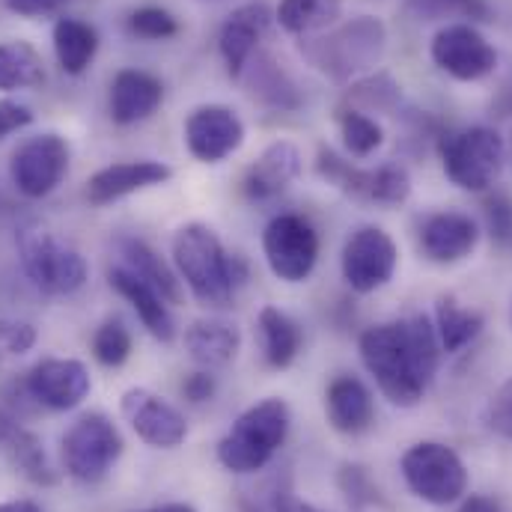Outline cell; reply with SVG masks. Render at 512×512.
<instances>
[{
    "instance_id": "7c38bea8",
    "label": "cell",
    "mask_w": 512,
    "mask_h": 512,
    "mask_svg": "<svg viewBox=\"0 0 512 512\" xmlns=\"http://www.w3.org/2000/svg\"><path fill=\"white\" fill-rule=\"evenodd\" d=\"M66 173H69V143L54 131L24 140L9 161V176L15 188L30 200L48 197L66 179Z\"/></svg>"
},
{
    "instance_id": "816d5d0a",
    "label": "cell",
    "mask_w": 512,
    "mask_h": 512,
    "mask_svg": "<svg viewBox=\"0 0 512 512\" xmlns=\"http://www.w3.org/2000/svg\"><path fill=\"white\" fill-rule=\"evenodd\" d=\"M510 322H512V307H510Z\"/></svg>"
},
{
    "instance_id": "484cf974",
    "label": "cell",
    "mask_w": 512,
    "mask_h": 512,
    "mask_svg": "<svg viewBox=\"0 0 512 512\" xmlns=\"http://www.w3.org/2000/svg\"><path fill=\"white\" fill-rule=\"evenodd\" d=\"M120 256L131 274H137L146 286H152L167 304L182 301V280L173 268L164 265V259L155 254L146 242L140 239H123L120 242Z\"/></svg>"
},
{
    "instance_id": "ba28073f",
    "label": "cell",
    "mask_w": 512,
    "mask_h": 512,
    "mask_svg": "<svg viewBox=\"0 0 512 512\" xmlns=\"http://www.w3.org/2000/svg\"><path fill=\"white\" fill-rule=\"evenodd\" d=\"M123 435L105 414H84L63 435V465L78 483H102L123 456Z\"/></svg>"
},
{
    "instance_id": "b9f144b4",
    "label": "cell",
    "mask_w": 512,
    "mask_h": 512,
    "mask_svg": "<svg viewBox=\"0 0 512 512\" xmlns=\"http://www.w3.org/2000/svg\"><path fill=\"white\" fill-rule=\"evenodd\" d=\"M30 123H33L30 108H24V105H18V102H9V99L0 102V140H3L6 134H12V131L27 128Z\"/></svg>"
},
{
    "instance_id": "e575fe53",
    "label": "cell",
    "mask_w": 512,
    "mask_h": 512,
    "mask_svg": "<svg viewBox=\"0 0 512 512\" xmlns=\"http://www.w3.org/2000/svg\"><path fill=\"white\" fill-rule=\"evenodd\" d=\"M337 123H340V134H343L346 149H349L355 158L373 155V152L384 143V128L379 126L370 114H364V111L340 108Z\"/></svg>"
},
{
    "instance_id": "836d02e7",
    "label": "cell",
    "mask_w": 512,
    "mask_h": 512,
    "mask_svg": "<svg viewBox=\"0 0 512 512\" xmlns=\"http://www.w3.org/2000/svg\"><path fill=\"white\" fill-rule=\"evenodd\" d=\"M405 15L414 21H444V18H465L474 21H492V9L486 0H405Z\"/></svg>"
},
{
    "instance_id": "277c9868",
    "label": "cell",
    "mask_w": 512,
    "mask_h": 512,
    "mask_svg": "<svg viewBox=\"0 0 512 512\" xmlns=\"http://www.w3.org/2000/svg\"><path fill=\"white\" fill-rule=\"evenodd\" d=\"M384 45H387V30L382 21L373 15H358L340 24L337 30H331L328 36L301 45V51L328 78L349 81L352 75L367 72L382 60Z\"/></svg>"
},
{
    "instance_id": "5bb4252c",
    "label": "cell",
    "mask_w": 512,
    "mask_h": 512,
    "mask_svg": "<svg viewBox=\"0 0 512 512\" xmlns=\"http://www.w3.org/2000/svg\"><path fill=\"white\" fill-rule=\"evenodd\" d=\"M120 405H123V414L131 423L134 435L149 447L173 450L188 435V423H185L182 411L176 405H170L167 399H161L158 393L146 390V387L126 390Z\"/></svg>"
},
{
    "instance_id": "74e56055",
    "label": "cell",
    "mask_w": 512,
    "mask_h": 512,
    "mask_svg": "<svg viewBox=\"0 0 512 512\" xmlns=\"http://www.w3.org/2000/svg\"><path fill=\"white\" fill-rule=\"evenodd\" d=\"M483 215H486V227L495 245L512 248V197L507 194H492L483 203Z\"/></svg>"
},
{
    "instance_id": "8fae6325",
    "label": "cell",
    "mask_w": 512,
    "mask_h": 512,
    "mask_svg": "<svg viewBox=\"0 0 512 512\" xmlns=\"http://www.w3.org/2000/svg\"><path fill=\"white\" fill-rule=\"evenodd\" d=\"M432 63L456 78V81H483L495 72L498 66V51L492 48V42L468 21L459 24H447L435 33L432 45H429Z\"/></svg>"
},
{
    "instance_id": "cb8c5ba5",
    "label": "cell",
    "mask_w": 512,
    "mask_h": 512,
    "mask_svg": "<svg viewBox=\"0 0 512 512\" xmlns=\"http://www.w3.org/2000/svg\"><path fill=\"white\" fill-rule=\"evenodd\" d=\"M185 349L206 370L227 367L242 349V331L227 319H200L185 331Z\"/></svg>"
},
{
    "instance_id": "ac0fdd59",
    "label": "cell",
    "mask_w": 512,
    "mask_h": 512,
    "mask_svg": "<svg viewBox=\"0 0 512 512\" xmlns=\"http://www.w3.org/2000/svg\"><path fill=\"white\" fill-rule=\"evenodd\" d=\"M173 176V170L161 161H152V158H140V161H120V164H111L99 173L90 176L87 182V200L93 206H108V203H117L134 191H143V188H152V185H164L167 179Z\"/></svg>"
},
{
    "instance_id": "603a6c76",
    "label": "cell",
    "mask_w": 512,
    "mask_h": 512,
    "mask_svg": "<svg viewBox=\"0 0 512 512\" xmlns=\"http://www.w3.org/2000/svg\"><path fill=\"white\" fill-rule=\"evenodd\" d=\"M325 414H328V423L343 435H358L370 429L373 414H376L370 387L355 376L334 379L325 393Z\"/></svg>"
},
{
    "instance_id": "d6a6232c",
    "label": "cell",
    "mask_w": 512,
    "mask_h": 512,
    "mask_svg": "<svg viewBox=\"0 0 512 512\" xmlns=\"http://www.w3.org/2000/svg\"><path fill=\"white\" fill-rule=\"evenodd\" d=\"M399 102H402V87L387 72H376L346 90L343 108L367 114V111H393Z\"/></svg>"
},
{
    "instance_id": "f1b7e54d",
    "label": "cell",
    "mask_w": 512,
    "mask_h": 512,
    "mask_svg": "<svg viewBox=\"0 0 512 512\" xmlns=\"http://www.w3.org/2000/svg\"><path fill=\"white\" fill-rule=\"evenodd\" d=\"M45 81V63L30 42H0V93L33 90Z\"/></svg>"
},
{
    "instance_id": "1f68e13d",
    "label": "cell",
    "mask_w": 512,
    "mask_h": 512,
    "mask_svg": "<svg viewBox=\"0 0 512 512\" xmlns=\"http://www.w3.org/2000/svg\"><path fill=\"white\" fill-rule=\"evenodd\" d=\"M6 453H9L12 465L36 486H54L60 480V474L51 468V462L42 450V441L27 429H18L12 435V441L6 444Z\"/></svg>"
},
{
    "instance_id": "ee69618b",
    "label": "cell",
    "mask_w": 512,
    "mask_h": 512,
    "mask_svg": "<svg viewBox=\"0 0 512 512\" xmlns=\"http://www.w3.org/2000/svg\"><path fill=\"white\" fill-rule=\"evenodd\" d=\"M66 0H6V6L21 18H42L63 6Z\"/></svg>"
},
{
    "instance_id": "7bdbcfd3",
    "label": "cell",
    "mask_w": 512,
    "mask_h": 512,
    "mask_svg": "<svg viewBox=\"0 0 512 512\" xmlns=\"http://www.w3.org/2000/svg\"><path fill=\"white\" fill-rule=\"evenodd\" d=\"M182 393L191 399V402H209L215 396V376L209 373H191L185 382H182Z\"/></svg>"
},
{
    "instance_id": "30bf717a",
    "label": "cell",
    "mask_w": 512,
    "mask_h": 512,
    "mask_svg": "<svg viewBox=\"0 0 512 512\" xmlns=\"http://www.w3.org/2000/svg\"><path fill=\"white\" fill-rule=\"evenodd\" d=\"M262 254L274 277L301 283L319 262V236L301 215H277L262 230Z\"/></svg>"
},
{
    "instance_id": "6da1fadb",
    "label": "cell",
    "mask_w": 512,
    "mask_h": 512,
    "mask_svg": "<svg viewBox=\"0 0 512 512\" xmlns=\"http://www.w3.org/2000/svg\"><path fill=\"white\" fill-rule=\"evenodd\" d=\"M361 361L390 405L414 408L441 367L438 331L423 313L373 325L361 334Z\"/></svg>"
},
{
    "instance_id": "e0dca14e",
    "label": "cell",
    "mask_w": 512,
    "mask_h": 512,
    "mask_svg": "<svg viewBox=\"0 0 512 512\" xmlns=\"http://www.w3.org/2000/svg\"><path fill=\"white\" fill-rule=\"evenodd\" d=\"M480 245V227L471 215L462 212H438L432 218H426V224L420 227V251L426 259L450 265V262H462L465 256H471Z\"/></svg>"
},
{
    "instance_id": "d4e9b609",
    "label": "cell",
    "mask_w": 512,
    "mask_h": 512,
    "mask_svg": "<svg viewBox=\"0 0 512 512\" xmlns=\"http://www.w3.org/2000/svg\"><path fill=\"white\" fill-rule=\"evenodd\" d=\"M256 328H259V343H262V355L268 361V367L274 370H286L298 352H301V328L295 325V319H289L283 310L277 307H262L256 316Z\"/></svg>"
},
{
    "instance_id": "5b68a950",
    "label": "cell",
    "mask_w": 512,
    "mask_h": 512,
    "mask_svg": "<svg viewBox=\"0 0 512 512\" xmlns=\"http://www.w3.org/2000/svg\"><path fill=\"white\" fill-rule=\"evenodd\" d=\"M507 146L504 137L489 126H471L453 131L441 140V164L447 179L462 188L483 194L504 173Z\"/></svg>"
},
{
    "instance_id": "7a4b0ae2",
    "label": "cell",
    "mask_w": 512,
    "mask_h": 512,
    "mask_svg": "<svg viewBox=\"0 0 512 512\" xmlns=\"http://www.w3.org/2000/svg\"><path fill=\"white\" fill-rule=\"evenodd\" d=\"M173 262L179 280L209 307H230L236 289L248 280V262L239 254H227L218 233L197 221L176 230Z\"/></svg>"
},
{
    "instance_id": "f907efd6",
    "label": "cell",
    "mask_w": 512,
    "mask_h": 512,
    "mask_svg": "<svg viewBox=\"0 0 512 512\" xmlns=\"http://www.w3.org/2000/svg\"><path fill=\"white\" fill-rule=\"evenodd\" d=\"M146 512H197L191 504H164V507H152Z\"/></svg>"
},
{
    "instance_id": "8d00e7d4",
    "label": "cell",
    "mask_w": 512,
    "mask_h": 512,
    "mask_svg": "<svg viewBox=\"0 0 512 512\" xmlns=\"http://www.w3.org/2000/svg\"><path fill=\"white\" fill-rule=\"evenodd\" d=\"M128 27L140 39H152V42L155 39H170V36L179 33V21L167 9H161V6H140V9H134L131 18H128Z\"/></svg>"
},
{
    "instance_id": "d6986e66",
    "label": "cell",
    "mask_w": 512,
    "mask_h": 512,
    "mask_svg": "<svg viewBox=\"0 0 512 512\" xmlns=\"http://www.w3.org/2000/svg\"><path fill=\"white\" fill-rule=\"evenodd\" d=\"M271 9L265 3H248V6H239L221 27V36H218V48H221V57L227 63V72L233 78H242L245 75V66L251 63L256 45H259V36L265 33V27L271 24Z\"/></svg>"
},
{
    "instance_id": "ab89813d",
    "label": "cell",
    "mask_w": 512,
    "mask_h": 512,
    "mask_svg": "<svg viewBox=\"0 0 512 512\" xmlns=\"http://www.w3.org/2000/svg\"><path fill=\"white\" fill-rule=\"evenodd\" d=\"M36 346V328L18 319H0V358L27 355Z\"/></svg>"
},
{
    "instance_id": "f546056e",
    "label": "cell",
    "mask_w": 512,
    "mask_h": 512,
    "mask_svg": "<svg viewBox=\"0 0 512 512\" xmlns=\"http://www.w3.org/2000/svg\"><path fill=\"white\" fill-rule=\"evenodd\" d=\"M337 15L340 0H280V6L274 9V21L292 36L328 27Z\"/></svg>"
},
{
    "instance_id": "f6af8a7d",
    "label": "cell",
    "mask_w": 512,
    "mask_h": 512,
    "mask_svg": "<svg viewBox=\"0 0 512 512\" xmlns=\"http://www.w3.org/2000/svg\"><path fill=\"white\" fill-rule=\"evenodd\" d=\"M492 117H501V120L512 117V75L501 84V90L492 99Z\"/></svg>"
},
{
    "instance_id": "8992f818",
    "label": "cell",
    "mask_w": 512,
    "mask_h": 512,
    "mask_svg": "<svg viewBox=\"0 0 512 512\" xmlns=\"http://www.w3.org/2000/svg\"><path fill=\"white\" fill-rule=\"evenodd\" d=\"M18 251H21L24 274L45 295H72L87 283L84 256L57 242L39 224H27L18 233Z\"/></svg>"
},
{
    "instance_id": "9c48e42d",
    "label": "cell",
    "mask_w": 512,
    "mask_h": 512,
    "mask_svg": "<svg viewBox=\"0 0 512 512\" xmlns=\"http://www.w3.org/2000/svg\"><path fill=\"white\" fill-rule=\"evenodd\" d=\"M316 173L340 188L346 197L376 203V206H402L411 197V176L399 164H382L373 170L355 167L346 158H340L334 149L319 146L316 155Z\"/></svg>"
},
{
    "instance_id": "83f0119b",
    "label": "cell",
    "mask_w": 512,
    "mask_h": 512,
    "mask_svg": "<svg viewBox=\"0 0 512 512\" xmlns=\"http://www.w3.org/2000/svg\"><path fill=\"white\" fill-rule=\"evenodd\" d=\"M483 325H486V319H483L480 310L462 307L453 295L438 298V307H435V331H438L441 352L459 355L465 346H471L480 337Z\"/></svg>"
},
{
    "instance_id": "44dd1931",
    "label": "cell",
    "mask_w": 512,
    "mask_h": 512,
    "mask_svg": "<svg viewBox=\"0 0 512 512\" xmlns=\"http://www.w3.org/2000/svg\"><path fill=\"white\" fill-rule=\"evenodd\" d=\"M164 102V84L140 69H123L111 84V120L117 126H134L149 120Z\"/></svg>"
},
{
    "instance_id": "7dc6e473",
    "label": "cell",
    "mask_w": 512,
    "mask_h": 512,
    "mask_svg": "<svg viewBox=\"0 0 512 512\" xmlns=\"http://www.w3.org/2000/svg\"><path fill=\"white\" fill-rule=\"evenodd\" d=\"M274 512H322V510H316V507H310V504H304V501H298V498H292V495H280V498L274 501Z\"/></svg>"
},
{
    "instance_id": "9a60e30c",
    "label": "cell",
    "mask_w": 512,
    "mask_h": 512,
    "mask_svg": "<svg viewBox=\"0 0 512 512\" xmlns=\"http://www.w3.org/2000/svg\"><path fill=\"white\" fill-rule=\"evenodd\" d=\"M245 143V123L224 105H203L185 120V146L203 164H218Z\"/></svg>"
},
{
    "instance_id": "7402d4cb",
    "label": "cell",
    "mask_w": 512,
    "mask_h": 512,
    "mask_svg": "<svg viewBox=\"0 0 512 512\" xmlns=\"http://www.w3.org/2000/svg\"><path fill=\"white\" fill-rule=\"evenodd\" d=\"M108 280H111V286L126 298L128 304L134 307L137 319L143 322V328H146L155 340L170 343V340L176 337V322H173V316H170V310H167V301H164L152 286H146L137 274H131L126 265L111 268Z\"/></svg>"
},
{
    "instance_id": "c3c4849f",
    "label": "cell",
    "mask_w": 512,
    "mask_h": 512,
    "mask_svg": "<svg viewBox=\"0 0 512 512\" xmlns=\"http://www.w3.org/2000/svg\"><path fill=\"white\" fill-rule=\"evenodd\" d=\"M21 426L6 414V411H0V450H6V444L12 441V435L18 432Z\"/></svg>"
},
{
    "instance_id": "bcb514c9",
    "label": "cell",
    "mask_w": 512,
    "mask_h": 512,
    "mask_svg": "<svg viewBox=\"0 0 512 512\" xmlns=\"http://www.w3.org/2000/svg\"><path fill=\"white\" fill-rule=\"evenodd\" d=\"M459 512H501V504L495 498H486V495H471Z\"/></svg>"
},
{
    "instance_id": "4dcf8cb0",
    "label": "cell",
    "mask_w": 512,
    "mask_h": 512,
    "mask_svg": "<svg viewBox=\"0 0 512 512\" xmlns=\"http://www.w3.org/2000/svg\"><path fill=\"white\" fill-rule=\"evenodd\" d=\"M251 93L259 102L277 111H295L301 102L295 93V84L271 57H256L254 72H251Z\"/></svg>"
},
{
    "instance_id": "60d3db41",
    "label": "cell",
    "mask_w": 512,
    "mask_h": 512,
    "mask_svg": "<svg viewBox=\"0 0 512 512\" xmlns=\"http://www.w3.org/2000/svg\"><path fill=\"white\" fill-rule=\"evenodd\" d=\"M340 489H343V495H346V501L352 504V507H364V504H370V501H376V489L370 486V477L364 474V468H358V465H343L340 468Z\"/></svg>"
},
{
    "instance_id": "52a82bcc",
    "label": "cell",
    "mask_w": 512,
    "mask_h": 512,
    "mask_svg": "<svg viewBox=\"0 0 512 512\" xmlns=\"http://www.w3.org/2000/svg\"><path fill=\"white\" fill-rule=\"evenodd\" d=\"M402 477L408 489L432 507L456 504L468 492L465 462L441 441H420L408 447L402 456Z\"/></svg>"
},
{
    "instance_id": "681fc988",
    "label": "cell",
    "mask_w": 512,
    "mask_h": 512,
    "mask_svg": "<svg viewBox=\"0 0 512 512\" xmlns=\"http://www.w3.org/2000/svg\"><path fill=\"white\" fill-rule=\"evenodd\" d=\"M0 512H45L39 504L33 501H3L0 504Z\"/></svg>"
},
{
    "instance_id": "ffe728a7",
    "label": "cell",
    "mask_w": 512,
    "mask_h": 512,
    "mask_svg": "<svg viewBox=\"0 0 512 512\" xmlns=\"http://www.w3.org/2000/svg\"><path fill=\"white\" fill-rule=\"evenodd\" d=\"M298 173H301L298 146L289 140H277L251 164V170L242 179V191L251 200H268L286 191L298 179Z\"/></svg>"
},
{
    "instance_id": "2e32d148",
    "label": "cell",
    "mask_w": 512,
    "mask_h": 512,
    "mask_svg": "<svg viewBox=\"0 0 512 512\" xmlns=\"http://www.w3.org/2000/svg\"><path fill=\"white\" fill-rule=\"evenodd\" d=\"M24 387L39 405H45L51 411H72L87 399L93 384H90V373L81 361L48 358L27 373Z\"/></svg>"
},
{
    "instance_id": "4fadbf2b",
    "label": "cell",
    "mask_w": 512,
    "mask_h": 512,
    "mask_svg": "<svg viewBox=\"0 0 512 512\" xmlns=\"http://www.w3.org/2000/svg\"><path fill=\"white\" fill-rule=\"evenodd\" d=\"M396 262H399L396 242L384 233L382 227L355 230L346 239L343 259H340L346 283L361 295H370V292L387 286L396 271Z\"/></svg>"
},
{
    "instance_id": "3957f363",
    "label": "cell",
    "mask_w": 512,
    "mask_h": 512,
    "mask_svg": "<svg viewBox=\"0 0 512 512\" xmlns=\"http://www.w3.org/2000/svg\"><path fill=\"white\" fill-rule=\"evenodd\" d=\"M289 405L268 396L236 417L230 432L218 441V462L233 474H256L283 447L289 435Z\"/></svg>"
},
{
    "instance_id": "4316f807",
    "label": "cell",
    "mask_w": 512,
    "mask_h": 512,
    "mask_svg": "<svg viewBox=\"0 0 512 512\" xmlns=\"http://www.w3.org/2000/svg\"><path fill=\"white\" fill-rule=\"evenodd\" d=\"M54 54L66 75H84L99 51V33L78 18H60L54 24Z\"/></svg>"
},
{
    "instance_id": "f35d334b",
    "label": "cell",
    "mask_w": 512,
    "mask_h": 512,
    "mask_svg": "<svg viewBox=\"0 0 512 512\" xmlns=\"http://www.w3.org/2000/svg\"><path fill=\"white\" fill-rule=\"evenodd\" d=\"M483 423L489 432H495L498 438L512 441V376L495 390V396L486 402L483 408Z\"/></svg>"
},
{
    "instance_id": "d590c367",
    "label": "cell",
    "mask_w": 512,
    "mask_h": 512,
    "mask_svg": "<svg viewBox=\"0 0 512 512\" xmlns=\"http://www.w3.org/2000/svg\"><path fill=\"white\" fill-rule=\"evenodd\" d=\"M93 355L105 367H123L131 355V334L120 319H108L93 337Z\"/></svg>"
}]
</instances>
